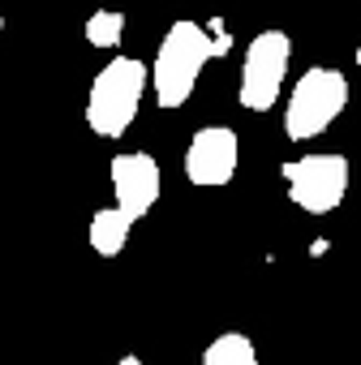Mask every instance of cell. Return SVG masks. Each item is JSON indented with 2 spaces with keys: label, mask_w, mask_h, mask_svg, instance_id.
<instances>
[{
  "label": "cell",
  "mask_w": 361,
  "mask_h": 365,
  "mask_svg": "<svg viewBox=\"0 0 361 365\" xmlns=\"http://www.w3.org/2000/svg\"><path fill=\"white\" fill-rule=\"evenodd\" d=\"M108 176H112V194H116V211L129 215L133 224L159 202V163L151 155H116L108 163Z\"/></svg>",
  "instance_id": "obj_7"
},
{
  "label": "cell",
  "mask_w": 361,
  "mask_h": 365,
  "mask_svg": "<svg viewBox=\"0 0 361 365\" xmlns=\"http://www.w3.org/2000/svg\"><path fill=\"white\" fill-rule=\"evenodd\" d=\"M288 61H293V39L284 31H263L250 39L245 48V65H241V108L245 112H267L288 78Z\"/></svg>",
  "instance_id": "obj_4"
},
{
  "label": "cell",
  "mask_w": 361,
  "mask_h": 365,
  "mask_svg": "<svg viewBox=\"0 0 361 365\" xmlns=\"http://www.w3.org/2000/svg\"><path fill=\"white\" fill-rule=\"evenodd\" d=\"M280 176L288 185V198L310 215L335 211L348 194V159L344 155H301V159H288L280 168Z\"/></svg>",
  "instance_id": "obj_5"
},
{
  "label": "cell",
  "mask_w": 361,
  "mask_h": 365,
  "mask_svg": "<svg viewBox=\"0 0 361 365\" xmlns=\"http://www.w3.org/2000/svg\"><path fill=\"white\" fill-rule=\"evenodd\" d=\"M357 65H361V48H357Z\"/></svg>",
  "instance_id": "obj_12"
},
{
  "label": "cell",
  "mask_w": 361,
  "mask_h": 365,
  "mask_svg": "<svg viewBox=\"0 0 361 365\" xmlns=\"http://www.w3.org/2000/svg\"><path fill=\"white\" fill-rule=\"evenodd\" d=\"M207 61H215L211 35L190 18L172 22L159 52H155V65H151V86H155L159 108H185L203 69H207Z\"/></svg>",
  "instance_id": "obj_1"
},
{
  "label": "cell",
  "mask_w": 361,
  "mask_h": 365,
  "mask_svg": "<svg viewBox=\"0 0 361 365\" xmlns=\"http://www.w3.org/2000/svg\"><path fill=\"white\" fill-rule=\"evenodd\" d=\"M348 108V78L340 69L314 65L297 78V86L288 91V108H284V133L293 142H310L318 133L331 129V120Z\"/></svg>",
  "instance_id": "obj_3"
},
{
  "label": "cell",
  "mask_w": 361,
  "mask_h": 365,
  "mask_svg": "<svg viewBox=\"0 0 361 365\" xmlns=\"http://www.w3.org/2000/svg\"><path fill=\"white\" fill-rule=\"evenodd\" d=\"M121 35H125V18H121L116 9H99V14L86 18V43H95V48H116Z\"/></svg>",
  "instance_id": "obj_10"
},
{
  "label": "cell",
  "mask_w": 361,
  "mask_h": 365,
  "mask_svg": "<svg viewBox=\"0 0 361 365\" xmlns=\"http://www.w3.org/2000/svg\"><path fill=\"white\" fill-rule=\"evenodd\" d=\"M0 31H5V18H0Z\"/></svg>",
  "instance_id": "obj_13"
},
{
  "label": "cell",
  "mask_w": 361,
  "mask_h": 365,
  "mask_svg": "<svg viewBox=\"0 0 361 365\" xmlns=\"http://www.w3.org/2000/svg\"><path fill=\"white\" fill-rule=\"evenodd\" d=\"M146 86H151V69L138 56H112L95 73L91 95H86V125H91V133H99V138L129 133Z\"/></svg>",
  "instance_id": "obj_2"
},
{
  "label": "cell",
  "mask_w": 361,
  "mask_h": 365,
  "mask_svg": "<svg viewBox=\"0 0 361 365\" xmlns=\"http://www.w3.org/2000/svg\"><path fill=\"white\" fill-rule=\"evenodd\" d=\"M116 365H146V361H142V356H121Z\"/></svg>",
  "instance_id": "obj_11"
},
{
  "label": "cell",
  "mask_w": 361,
  "mask_h": 365,
  "mask_svg": "<svg viewBox=\"0 0 361 365\" xmlns=\"http://www.w3.org/2000/svg\"><path fill=\"white\" fill-rule=\"evenodd\" d=\"M237 163H241V142L233 129L224 125H207L190 138L185 146V180L198 190H220L237 176Z\"/></svg>",
  "instance_id": "obj_6"
},
{
  "label": "cell",
  "mask_w": 361,
  "mask_h": 365,
  "mask_svg": "<svg viewBox=\"0 0 361 365\" xmlns=\"http://www.w3.org/2000/svg\"><path fill=\"white\" fill-rule=\"evenodd\" d=\"M129 232H133V220L121 215L116 207H103V211L91 215V232H86V237H91V250H95L99 258H116V254L125 250Z\"/></svg>",
  "instance_id": "obj_8"
},
{
  "label": "cell",
  "mask_w": 361,
  "mask_h": 365,
  "mask_svg": "<svg viewBox=\"0 0 361 365\" xmlns=\"http://www.w3.org/2000/svg\"><path fill=\"white\" fill-rule=\"evenodd\" d=\"M203 365H258V348H254L250 335H241V331H224V335H215V339L207 344Z\"/></svg>",
  "instance_id": "obj_9"
}]
</instances>
